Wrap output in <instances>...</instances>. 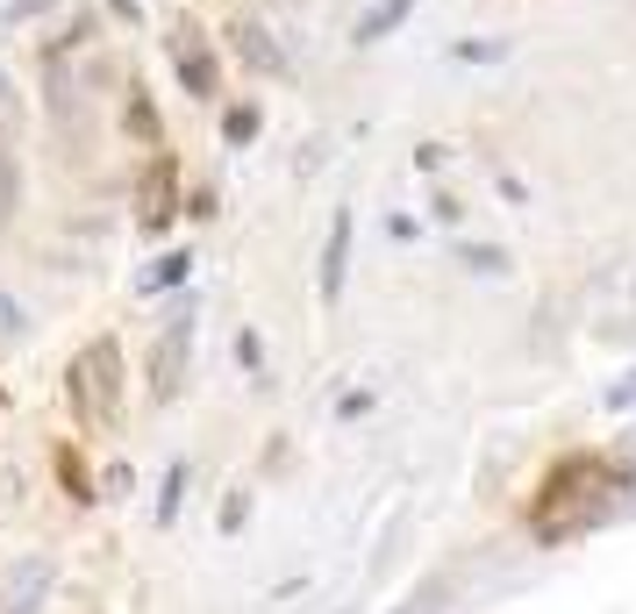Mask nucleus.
<instances>
[{
	"label": "nucleus",
	"instance_id": "nucleus-6",
	"mask_svg": "<svg viewBox=\"0 0 636 614\" xmlns=\"http://www.w3.org/2000/svg\"><path fill=\"white\" fill-rule=\"evenodd\" d=\"M51 579H58L51 564L29 558V564H22V579L8 586V607H0V614H36V607H43V593H51Z\"/></svg>",
	"mask_w": 636,
	"mask_h": 614
},
{
	"label": "nucleus",
	"instance_id": "nucleus-8",
	"mask_svg": "<svg viewBox=\"0 0 636 614\" xmlns=\"http://www.w3.org/2000/svg\"><path fill=\"white\" fill-rule=\"evenodd\" d=\"M400 22H408V0H379L372 15L358 22V43H379V36H386V29H400Z\"/></svg>",
	"mask_w": 636,
	"mask_h": 614
},
{
	"label": "nucleus",
	"instance_id": "nucleus-16",
	"mask_svg": "<svg viewBox=\"0 0 636 614\" xmlns=\"http://www.w3.org/2000/svg\"><path fill=\"white\" fill-rule=\"evenodd\" d=\"M237 364H251V372H258V364H265V343L251 336V329H243V336H237Z\"/></svg>",
	"mask_w": 636,
	"mask_h": 614
},
{
	"label": "nucleus",
	"instance_id": "nucleus-1",
	"mask_svg": "<svg viewBox=\"0 0 636 614\" xmlns=\"http://www.w3.org/2000/svg\"><path fill=\"white\" fill-rule=\"evenodd\" d=\"M65 393H72V408L87 414L93 428H107V422H115V400H122V350H115V336H93L87 350L72 358Z\"/></svg>",
	"mask_w": 636,
	"mask_h": 614
},
{
	"label": "nucleus",
	"instance_id": "nucleus-3",
	"mask_svg": "<svg viewBox=\"0 0 636 614\" xmlns=\"http://www.w3.org/2000/svg\"><path fill=\"white\" fill-rule=\"evenodd\" d=\"M187 343H193V322L179 315V322L157 336V350H151V393H157V400H173V393H179V358H187Z\"/></svg>",
	"mask_w": 636,
	"mask_h": 614
},
{
	"label": "nucleus",
	"instance_id": "nucleus-9",
	"mask_svg": "<svg viewBox=\"0 0 636 614\" xmlns=\"http://www.w3.org/2000/svg\"><path fill=\"white\" fill-rule=\"evenodd\" d=\"M129 121H137V137H143V143H151V151H157V107L143 101V86H129Z\"/></svg>",
	"mask_w": 636,
	"mask_h": 614
},
{
	"label": "nucleus",
	"instance_id": "nucleus-17",
	"mask_svg": "<svg viewBox=\"0 0 636 614\" xmlns=\"http://www.w3.org/2000/svg\"><path fill=\"white\" fill-rule=\"evenodd\" d=\"M608 400H615V408H629V400H636V372H629V386H615Z\"/></svg>",
	"mask_w": 636,
	"mask_h": 614
},
{
	"label": "nucleus",
	"instance_id": "nucleus-5",
	"mask_svg": "<svg viewBox=\"0 0 636 614\" xmlns=\"http://www.w3.org/2000/svg\"><path fill=\"white\" fill-rule=\"evenodd\" d=\"M229 36H237V57H243L251 72H287V51L272 43V29H265V22H251V15H243Z\"/></svg>",
	"mask_w": 636,
	"mask_h": 614
},
{
	"label": "nucleus",
	"instance_id": "nucleus-13",
	"mask_svg": "<svg viewBox=\"0 0 636 614\" xmlns=\"http://www.w3.org/2000/svg\"><path fill=\"white\" fill-rule=\"evenodd\" d=\"M22 329H29V307H22L15 293L0 286V336H22Z\"/></svg>",
	"mask_w": 636,
	"mask_h": 614
},
{
	"label": "nucleus",
	"instance_id": "nucleus-2",
	"mask_svg": "<svg viewBox=\"0 0 636 614\" xmlns=\"http://www.w3.org/2000/svg\"><path fill=\"white\" fill-rule=\"evenodd\" d=\"M173 65H179V86H187L193 101H215V93H222V65H215V51L201 43L193 22H179V29H173Z\"/></svg>",
	"mask_w": 636,
	"mask_h": 614
},
{
	"label": "nucleus",
	"instance_id": "nucleus-7",
	"mask_svg": "<svg viewBox=\"0 0 636 614\" xmlns=\"http://www.w3.org/2000/svg\"><path fill=\"white\" fill-rule=\"evenodd\" d=\"M143 222H151V229L173 222V165H165V157H157L151 179H143Z\"/></svg>",
	"mask_w": 636,
	"mask_h": 614
},
{
	"label": "nucleus",
	"instance_id": "nucleus-4",
	"mask_svg": "<svg viewBox=\"0 0 636 614\" xmlns=\"http://www.w3.org/2000/svg\"><path fill=\"white\" fill-rule=\"evenodd\" d=\"M344 272H351V215L329 222V243H322V300L336 307L344 300Z\"/></svg>",
	"mask_w": 636,
	"mask_h": 614
},
{
	"label": "nucleus",
	"instance_id": "nucleus-15",
	"mask_svg": "<svg viewBox=\"0 0 636 614\" xmlns=\"http://www.w3.org/2000/svg\"><path fill=\"white\" fill-rule=\"evenodd\" d=\"M465 265H472V272H508V257H500L494 243H480V251H465Z\"/></svg>",
	"mask_w": 636,
	"mask_h": 614
},
{
	"label": "nucleus",
	"instance_id": "nucleus-14",
	"mask_svg": "<svg viewBox=\"0 0 636 614\" xmlns=\"http://www.w3.org/2000/svg\"><path fill=\"white\" fill-rule=\"evenodd\" d=\"M179 494H187V464H173V472H165V500H157V522H173V514H179Z\"/></svg>",
	"mask_w": 636,
	"mask_h": 614
},
{
	"label": "nucleus",
	"instance_id": "nucleus-12",
	"mask_svg": "<svg viewBox=\"0 0 636 614\" xmlns=\"http://www.w3.org/2000/svg\"><path fill=\"white\" fill-rule=\"evenodd\" d=\"M58 472H65V486H72V500H101V494H93V478H87V464L72 458V450H65V458H58Z\"/></svg>",
	"mask_w": 636,
	"mask_h": 614
},
{
	"label": "nucleus",
	"instance_id": "nucleus-10",
	"mask_svg": "<svg viewBox=\"0 0 636 614\" xmlns=\"http://www.w3.org/2000/svg\"><path fill=\"white\" fill-rule=\"evenodd\" d=\"M222 137L229 143H251V137H258V107H229V115H222Z\"/></svg>",
	"mask_w": 636,
	"mask_h": 614
},
{
	"label": "nucleus",
	"instance_id": "nucleus-18",
	"mask_svg": "<svg viewBox=\"0 0 636 614\" xmlns=\"http://www.w3.org/2000/svg\"><path fill=\"white\" fill-rule=\"evenodd\" d=\"M36 8H51V0H15V15H36Z\"/></svg>",
	"mask_w": 636,
	"mask_h": 614
},
{
	"label": "nucleus",
	"instance_id": "nucleus-11",
	"mask_svg": "<svg viewBox=\"0 0 636 614\" xmlns=\"http://www.w3.org/2000/svg\"><path fill=\"white\" fill-rule=\"evenodd\" d=\"M187 265H193V257H179V251H173V257H157V272L143 279V293H157V286H179V279H187Z\"/></svg>",
	"mask_w": 636,
	"mask_h": 614
}]
</instances>
